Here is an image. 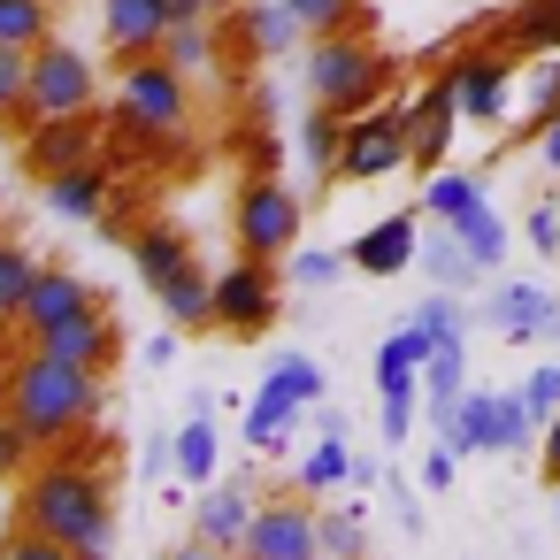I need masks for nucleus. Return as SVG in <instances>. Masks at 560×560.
Returning a JSON list of instances; mask_svg holds the SVG:
<instances>
[{
	"label": "nucleus",
	"instance_id": "1",
	"mask_svg": "<svg viewBox=\"0 0 560 560\" xmlns=\"http://www.w3.org/2000/svg\"><path fill=\"white\" fill-rule=\"evenodd\" d=\"M16 522L78 545V560H108L116 552V506H108V476L85 460V453H55L47 468L24 476V499H16Z\"/></svg>",
	"mask_w": 560,
	"mask_h": 560
},
{
	"label": "nucleus",
	"instance_id": "2",
	"mask_svg": "<svg viewBox=\"0 0 560 560\" xmlns=\"http://www.w3.org/2000/svg\"><path fill=\"white\" fill-rule=\"evenodd\" d=\"M0 407H9L39 445H70L101 415V369H78V361L32 346L24 361H9V376H0Z\"/></svg>",
	"mask_w": 560,
	"mask_h": 560
},
{
	"label": "nucleus",
	"instance_id": "3",
	"mask_svg": "<svg viewBox=\"0 0 560 560\" xmlns=\"http://www.w3.org/2000/svg\"><path fill=\"white\" fill-rule=\"evenodd\" d=\"M392 85V62L361 39V32H330V39H307V93L338 116H361L376 108V93Z\"/></svg>",
	"mask_w": 560,
	"mask_h": 560
},
{
	"label": "nucleus",
	"instance_id": "4",
	"mask_svg": "<svg viewBox=\"0 0 560 560\" xmlns=\"http://www.w3.org/2000/svg\"><path fill=\"white\" fill-rule=\"evenodd\" d=\"M300 223H307V208H300V192L284 177H246L238 200H231V238L254 261H292L300 254Z\"/></svg>",
	"mask_w": 560,
	"mask_h": 560
},
{
	"label": "nucleus",
	"instance_id": "5",
	"mask_svg": "<svg viewBox=\"0 0 560 560\" xmlns=\"http://www.w3.org/2000/svg\"><path fill=\"white\" fill-rule=\"evenodd\" d=\"M93 101H101V70H93L78 47L47 39V47H32V85H24V108H16L9 124L32 131V124H47V116H78V108H93Z\"/></svg>",
	"mask_w": 560,
	"mask_h": 560
},
{
	"label": "nucleus",
	"instance_id": "6",
	"mask_svg": "<svg viewBox=\"0 0 560 560\" xmlns=\"http://www.w3.org/2000/svg\"><path fill=\"white\" fill-rule=\"evenodd\" d=\"M116 101L162 139V154L177 147V131H185V116H192V101H185V70H177L170 55H139V62H124Z\"/></svg>",
	"mask_w": 560,
	"mask_h": 560
},
{
	"label": "nucleus",
	"instance_id": "7",
	"mask_svg": "<svg viewBox=\"0 0 560 560\" xmlns=\"http://www.w3.org/2000/svg\"><path fill=\"white\" fill-rule=\"evenodd\" d=\"M407 108H361L346 124V147H338V177L346 185H369V177H392L407 170Z\"/></svg>",
	"mask_w": 560,
	"mask_h": 560
},
{
	"label": "nucleus",
	"instance_id": "8",
	"mask_svg": "<svg viewBox=\"0 0 560 560\" xmlns=\"http://www.w3.org/2000/svg\"><path fill=\"white\" fill-rule=\"evenodd\" d=\"M238 560H323V514H315V499L300 491H284V499H261V514H254V529H246V552Z\"/></svg>",
	"mask_w": 560,
	"mask_h": 560
},
{
	"label": "nucleus",
	"instance_id": "9",
	"mask_svg": "<svg viewBox=\"0 0 560 560\" xmlns=\"http://www.w3.org/2000/svg\"><path fill=\"white\" fill-rule=\"evenodd\" d=\"M269 323H277V261L238 254V261L215 277V330H231V338H261Z\"/></svg>",
	"mask_w": 560,
	"mask_h": 560
},
{
	"label": "nucleus",
	"instance_id": "10",
	"mask_svg": "<svg viewBox=\"0 0 560 560\" xmlns=\"http://www.w3.org/2000/svg\"><path fill=\"white\" fill-rule=\"evenodd\" d=\"M101 131H108V116H101V108L47 116V124H32V131H24V170L47 185L55 170H78V162H93V154H101Z\"/></svg>",
	"mask_w": 560,
	"mask_h": 560
},
{
	"label": "nucleus",
	"instance_id": "11",
	"mask_svg": "<svg viewBox=\"0 0 560 560\" xmlns=\"http://www.w3.org/2000/svg\"><path fill=\"white\" fill-rule=\"evenodd\" d=\"M453 93H460V116L468 124H499L506 101H514V70H506V47H460L445 62Z\"/></svg>",
	"mask_w": 560,
	"mask_h": 560
},
{
	"label": "nucleus",
	"instance_id": "12",
	"mask_svg": "<svg viewBox=\"0 0 560 560\" xmlns=\"http://www.w3.org/2000/svg\"><path fill=\"white\" fill-rule=\"evenodd\" d=\"M101 307V292L78 277V269H39L32 277V292H24V315H16V330H24V346H39L47 330H62V323H78V315H93Z\"/></svg>",
	"mask_w": 560,
	"mask_h": 560
},
{
	"label": "nucleus",
	"instance_id": "13",
	"mask_svg": "<svg viewBox=\"0 0 560 560\" xmlns=\"http://www.w3.org/2000/svg\"><path fill=\"white\" fill-rule=\"evenodd\" d=\"M453 124H460V93H453V78L438 70L422 93H415V108H407V162L422 170V177H438V162H445V147H453Z\"/></svg>",
	"mask_w": 560,
	"mask_h": 560
},
{
	"label": "nucleus",
	"instance_id": "14",
	"mask_svg": "<svg viewBox=\"0 0 560 560\" xmlns=\"http://www.w3.org/2000/svg\"><path fill=\"white\" fill-rule=\"evenodd\" d=\"M101 39H108L116 62L162 55V39H170V9H162V0H108V9H101Z\"/></svg>",
	"mask_w": 560,
	"mask_h": 560
},
{
	"label": "nucleus",
	"instance_id": "15",
	"mask_svg": "<svg viewBox=\"0 0 560 560\" xmlns=\"http://www.w3.org/2000/svg\"><path fill=\"white\" fill-rule=\"evenodd\" d=\"M430 353H438V330L415 315L407 330H392L384 346H376V399H415V376L430 369Z\"/></svg>",
	"mask_w": 560,
	"mask_h": 560
},
{
	"label": "nucleus",
	"instance_id": "16",
	"mask_svg": "<svg viewBox=\"0 0 560 560\" xmlns=\"http://www.w3.org/2000/svg\"><path fill=\"white\" fill-rule=\"evenodd\" d=\"M223 24H231L223 39H238L254 62H261V55H292V39H307L300 16H292V0H238Z\"/></svg>",
	"mask_w": 560,
	"mask_h": 560
},
{
	"label": "nucleus",
	"instance_id": "17",
	"mask_svg": "<svg viewBox=\"0 0 560 560\" xmlns=\"http://www.w3.org/2000/svg\"><path fill=\"white\" fill-rule=\"evenodd\" d=\"M108 200H116V170H108V154H93V162L47 177V208H55L62 223H93Z\"/></svg>",
	"mask_w": 560,
	"mask_h": 560
},
{
	"label": "nucleus",
	"instance_id": "18",
	"mask_svg": "<svg viewBox=\"0 0 560 560\" xmlns=\"http://www.w3.org/2000/svg\"><path fill=\"white\" fill-rule=\"evenodd\" d=\"M47 353H62V361H78V369H116V353H124V330H116V307H93V315H78V323H62V330H47L39 338Z\"/></svg>",
	"mask_w": 560,
	"mask_h": 560
},
{
	"label": "nucleus",
	"instance_id": "19",
	"mask_svg": "<svg viewBox=\"0 0 560 560\" xmlns=\"http://www.w3.org/2000/svg\"><path fill=\"white\" fill-rule=\"evenodd\" d=\"M254 514H261L254 483H238V476H231V491H208V499L192 506V537H208V545H223V552H246Z\"/></svg>",
	"mask_w": 560,
	"mask_h": 560
},
{
	"label": "nucleus",
	"instance_id": "20",
	"mask_svg": "<svg viewBox=\"0 0 560 560\" xmlns=\"http://www.w3.org/2000/svg\"><path fill=\"white\" fill-rule=\"evenodd\" d=\"M415 254H422V231H415V215H384L376 231H361V238L346 246V261H353L361 277H399Z\"/></svg>",
	"mask_w": 560,
	"mask_h": 560
},
{
	"label": "nucleus",
	"instance_id": "21",
	"mask_svg": "<svg viewBox=\"0 0 560 560\" xmlns=\"http://www.w3.org/2000/svg\"><path fill=\"white\" fill-rule=\"evenodd\" d=\"M491 323H499V338H560V307L537 284H506L491 300Z\"/></svg>",
	"mask_w": 560,
	"mask_h": 560
},
{
	"label": "nucleus",
	"instance_id": "22",
	"mask_svg": "<svg viewBox=\"0 0 560 560\" xmlns=\"http://www.w3.org/2000/svg\"><path fill=\"white\" fill-rule=\"evenodd\" d=\"M154 300H162V315H170L177 330H215V277H208L200 261H185Z\"/></svg>",
	"mask_w": 560,
	"mask_h": 560
},
{
	"label": "nucleus",
	"instance_id": "23",
	"mask_svg": "<svg viewBox=\"0 0 560 560\" xmlns=\"http://www.w3.org/2000/svg\"><path fill=\"white\" fill-rule=\"evenodd\" d=\"M131 261H139L147 292H162V284L192 261V246H185V231H177V223H139V231H131Z\"/></svg>",
	"mask_w": 560,
	"mask_h": 560
},
{
	"label": "nucleus",
	"instance_id": "24",
	"mask_svg": "<svg viewBox=\"0 0 560 560\" xmlns=\"http://www.w3.org/2000/svg\"><path fill=\"white\" fill-rule=\"evenodd\" d=\"M300 407H307V399L292 392V376H284V369H269V376H261V399L246 407V445H261V453H269V445L292 430V415H300Z\"/></svg>",
	"mask_w": 560,
	"mask_h": 560
},
{
	"label": "nucleus",
	"instance_id": "25",
	"mask_svg": "<svg viewBox=\"0 0 560 560\" xmlns=\"http://www.w3.org/2000/svg\"><path fill=\"white\" fill-rule=\"evenodd\" d=\"M438 438L453 453H499V392H460V407Z\"/></svg>",
	"mask_w": 560,
	"mask_h": 560
},
{
	"label": "nucleus",
	"instance_id": "26",
	"mask_svg": "<svg viewBox=\"0 0 560 560\" xmlns=\"http://www.w3.org/2000/svg\"><path fill=\"white\" fill-rule=\"evenodd\" d=\"M422 392H430V415H438V430H445L453 407H460V392H468V353H460V338H438V353H430V369H422Z\"/></svg>",
	"mask_w": 560,
	"mask_h": 560
},
{
	"label": "nucleus",
	"instance_id": "27",
	"mask_svg": "<svg viewBox=\"0 0 560 560\" xmlns=\"http://www.w3.org/2000/svg\"><path fill=\"white\" fill-rule=\"evenodd\" d=\"M415 261H422V269H430V284H445V292L476 284V269H483V261L460 246V231H453V223H438V231L422 238V254H415Z\"/></svg>",
	"mask_w": 560,
	"mask_h": 560
},
{
	"label": "nucleus",
	"instance_id": "28",
	"mask_svg": "<svg viewBox=\"0 0 560 560\" xmlns=\"http://www.w3.org/2000/svg\"><path fill=\"white\" fill-rule=\"evenodd\" d=\"M506 55H560V0H522L506 16Z\"/></svg>",
	"mask_w": 560,
	"mask_h": 560
},
{
	"label": "nucleus",
	"instance_id": "29",
	"mask_svg": "<svg viewBox=\"0 0 560 560\" xmlns=\"http://www.w3.org/2000/svg\"><path fill=\"white\" fill-rule=\"evenodd\" d=\"M346 124L353 116H338V108H307V124H300V162L315 170V177H338V147H346Z\"/></svg>",
	"mask_w": 560,
	"mask_h": 560
},
{
	"label": "nucleus",
	"instance_id": "30",
	"mask_svg": "<svg viewBox=\"0 0 560 560\" xmlns=\"http://www.w3.org/2000/svg\"><path fill=\"white\" fill-rule=\"evenodd\" d=\"M307 499H323V491H346L353 483V453H346V430H323V445L300 460V476H292Z\"/></svg>",
	"mask_w": 560,
	"mask_h": 560
},
{
	"label": "nucleus",
	"instance_id": "31",
	"mask_svg": "<svg viewBox=\"0 0 560 560\" xmlns=\"http://www.w3.org/2000/svg\"><path fill=\"white\" fill-rule=\"evenodd\" d=\"M215 468H223V430H215L208 407H200V415L177 430V476H185V483H208Z\"/></svg>",
	"mask_w": 560,
	"mask_h": 560
},
{
	"label": "nucleus",
	"instance_id": "32",
	"mask_svg": "<svg viewBox=\"0 0 560 560\" xmlns=\"http://www.w3.org/2000/svg\"><path fill=\"white\" fill-rule=\"evenodd\" d=\"M55 39V0H0V47H47Z\"/></svg>",
	"mask_w": 560,
	"mask_h": 560
},
{
	"label": "nucleus",
	"instance_id": "33",
	"mask_svg": "<svg viewBox=\"0 0 560 560\" xmlns=\"http://www.w3.org/2000/svg\"><path fill=\"white\" fill-rule=\"evenodd\" d=\"M32 277H39V254L24 246V238H0V315H24V292H32Z\"/></svg>",
	"mask_w": 560,
	"mask_h": 560
},
{
	"label": "nucleus",
	"instance_id": "34",
	"mask_svg": "<svg viewBox=\"0 0 560 560\" xmlns=\"http://www.w3.org/2000/svg\"><path fill=\"white\" fill-rule=\"evenodd\" d=\"M292 16L307 39H330V32H361L369 24V0H292Z\"/></svg>",
	"mask_w": 560,
	"mask_h": 560
},
{
	"label": "nucleus",
	"instance_id": "35",
	"mask_svg": "<svg viewBox=\"0 0 560 560\" xmlns=\"http://www.w3.org/2000/svg\"><path fill=\"white\" fill-rule=\"evenodd\" d=\"M453 231H460V246H468L483 269H499V254H506V223L491 215V200H476L468 215H453Z\"/></svg>",
	"mask_w": 560,
	"mask_h": 560
},
{
	"label": "nucleus",
	"instance_id": "36",
	"mask_svg": "<svg viewBox=\"0 0 560 560\" xmlns=\"http://www.w3.org/2000/svg\"><path fill=\"white\" fill-rule=\"evenodd\" d=\"M476 200H483V185H476V177H445V170H438V177H430V192H422V215H430V223H453V215H468Z\"/></svg>",
	"mask_w": 560,
	"mask_h": 560
},
{
	"label": "nucleus",
	"instance_id": "37",
	"mask_svg": "<svg viewBox=\"0 0 560 560\" xmlns=\"http://www.w3.org/2000/svg\"><path fill=\"white\" fill-rule=\"evenodd\" d=\"M162 55L185 70V78H200L208 62H215V32L208 24H170V39H162Z\"/></svg>",
	"mask_w": 560,
	"mask_h": 560
},
{
	"label": "nucleus",
	"instance_id": "38",
	"mask_svg": "<svg viewBox=\"0 0 560 560\" xmlns=\"http://www.w3.org/2000/svg\"><path fill=\"white\" fill-rule=\"evenodd\" d=\"M32 453H39V438H32L9 407H0V483H24V476H32Z\"/></svg>",
	"mask_w": 560,
	"mask_h": 560
},
{
	"label": "nucleus",
	"instance_id": "39",
	"mask_svg": "<svg viewBox=\"0 0 560 560\" xmlns=\"http://www.w3.org/2000/svg\"><path fill=\"white\" fill-rule=\"evenodd\" d=\"M353 552H361V499L323 514V560H353Z\"/></svg>",
	"mask_w": 560,
	"mask_h": 560
},
{
	"label": "nucleus",
	"instance_id": "40",
	"mask_svg": "<svg viewBox=\"0 0 560 560\" xmlns=\"http://www.w3.org/2000/svg\"><path fill=\"white\" fill-rule=\"evenodd\" d=\"M552 116H560V55L545 70H529V131H545Z\"/></svg>",
	"mask_w": 560,
	"mask_h": 560
},
{
	"label": "nucleus",
	"instance_id": "41",
	"mask_svg": "<svg viewBox=\"0 0 560 560\" xmlns=\"http://www.w3.org/2000/svg\"><path fill=\"white\" fill-rule=\"evenodd\" d=\"M24 85H32V55L24 47H0V116L24 108Z\"/></svg>",
	"mask_w": 560,
	"mask_h": 560
},
{
	"label": "nucleus",
	"instance_id": "42",
	"mask_svg": "<svg viewBox=\"0 0 560 560\" xmlns=\"http://www.w3.org/2000/svg\"><path fill=\"white\" fill-rule=\"evenodd\" d=\"M9 560H78V545H62V537H47V529H32V522H16Z\"/></svg>",
	"mask_w": 560,
	"mask_h": 560
},
{
	"label": "nucleus",
	"instance_id": "43",
	"mask_svg": "<svg viewBox=\"0 0 560 560\" xmlns=\"http://www.w3.org/2000/svg\"><path fill=\"white\" fill-rule=\"evenodd\" d=\"M338 269H353L346 254H292V284H307V292H323V284H338Z\"/></svg>",
	"mask_w": 560,
	"mask_h": 560
},
{
	"label": "nucleus",
	"instance_id": "44",
	"mask_svg": "<svg viewBox=\"0 0 560 560\" xmlns=\"http://www.w3.org/2000/svg\"><path fill=\"white\" fill-rule=\"evenodd\" d=\"M522 399H529V415H537V422H552V415H560V361H545V369H529V384H522Z\"/></svg>",
	"mask_w": 560,
	"mask_h": 560
},
{
	"label": "nucleus",
	"instance_id": "45",
	"mask_svg": "<svg viewBox=\"0 0 560 560\" xmlns=\"http://www.w3.org/2000/svg\"><path fill=\"white\" fill-rule=\"evenodd\" d=\"M415 315H422V323H430V330H438V338H460V300H453V292H445V284H438V292H430V300H422V307H415Z\"/></svg>",
	"mask_w": 560,
	"mask_h": 560
},
{
	"label": "nucleus",
	"instance_id": "46",
	"mask_svg": "<svg viewBox=\"0 0 560 560\" xmlns=\"http://www.w3.org/2000/svg\"><path fill=\"white\" fill-rule=\"evenodd\" d=\"M277 162H284V139H277V131H254V139H246V170H254V177H277Z\"/></svg>",
	"mask_w": 560,
	"mask_h": 560
},
{
	"label": "nucleus",
	"instance_id": "47",
	"mask_svg": "<svg viewBox=\"0 0 560 560\" xmlns=\"http://www.w3.org/2000/svg\"><path fill=\"white\" fill-rule=\"evenodd\" d=\"M529 246L537 254H560V208H529Z\"/></svg>",
	"mask_w": 560,
	"mask_h": 560
},
{
	"label": "nucleus",
	"instance_id": "48",
	"mask_svg": "<svg viewBox=\"0 0 560 560\" xmlns=\"http://www.w3.org/2000/svg\"><path fill=\"white\" fill-rule=\"evenodd\" d=\"M407 430H415V399H384V438L399 445Z\"/></svg>",
	"mask_w": 560,
	"mask_h": 560
},
{
	"label": "nucleus",
	"instance_id": "49",
	"mask_svg": "<svg viewBox=\"0 0 560 560\" xmlns=\"http://www.w3.org/2000/svg\"><path fill=\"white\" fill-rule=\"evenodd\" d=\"M453 460H460V453H453V445H438V453L422 460V483H430V491H445V483H453Z\"/></svg>",
	"mask_w": 560,
	"mask_h": 560
},
{
	"label": "nucleus",
	"instance_id": "50",
	"mask_svg": "<svg viewBox=\"0 0 560 560\" xmlns=\"http://www.w3.org/2000/svg\"><path fill=\"white\" fill-rule=\"evenodd\" d=\"M537 453H545V476H552V483H560V415H552V422H545V430H537Z\"/></svg>",
	"mask_w": 560,
	"mask_h": 560
},
{
	"label": "nucleus",
	"instance_id": "51",
	"mask_svg": "<svg viewBox=\"0 0 560 560\" xmlns=\"http://www.w3.org/2000/svg\"><path fill=\"white\" fill-rule=\"evenodd\" d=\"M162 560H238V552H223V545H208V537H192V545H177V552H162Z\"/></svg>",
	"mask_w": 560,
	"mask_h": 560
},
{
	"label": "nucleus",
	"instance_id": "52",
	"mask_svg": "<svg viewBox=\"0 0 560 560\" xmlns=\"http://www.w3.org/2000/svg\"><path fill=\"white\" fill-rule=\"evenodd\" d=\"M147 361H154V369H170V361H177V323H170L162 338H147Z\"/></svg>",
	"mask_w": 560,
	"mask_h": 560
},
{
	"label": "nucleus",
	"instance_id": "53",
	"mask_svg": "<svg viewBox=\"0 0 560 560\" xmlns=\"http://www.w3.org/2000/svg\"><path fill=\"white\" fill-rule=\"evenodd\" d=\"M537 154H545V170H560V116L537 131Z\"/></svg>",
	"mask_w": 560,
	"mask_h": 560
},
{
	"label": "nucleus",
	"instance_id": "54",
	"mask_svg": "<svg viewBox=\"0 0 560 560\" xmlns=\"http://www.w3.org/2000/svg\"><path fill=\"white\" fill-rule=\"evenodd\" d=\"M200 9H208V16H231V9H238V0H200Z\"/></svg>",
	"mask_w": 560,
	"mask_h": 560
},
{
	"label": "nucleus",
	"instance_id": "55",
	"mask_svg": "<svg viewBox=\"0 0 560 560\" xmlns=\"http://www.w3.org/2000/svg\"><path fill=\"white\" fill-rule=\"evenodd\" d=\"M9 330H16V323H9V315H0V353H9Z\"/></svg>",
	"mask_w": 560,
	"mask_h": 560
},
{
	"label": "nucleus",
	"instance_id": "56",
	"mask_svg": "<svg viewBox=\"0 0 560 560\" xmlns=\"http://www.w3.org/2000/svg\"><path fill=\"white\" fill-rule=\"evenodd\" d=\"M552 514H560V483H552Z\"/></svg>",
	"mask_w": 560,
	"mask_h": 560
},
{
	"label": "nucleus",
	"instance_id": "57",
	"mask_svg": "<svg viewBox=\"0 0 560 560\" xmlns=\"http://www.w3.org/2000/svg\"><path fill=\"white\" fill-rule=\"evenodd\" d=\"M0 560H9V537H0Z\"/></svg>",
	"mask_w": 560,
	"mask_h": 560
},
{
	"label": "nucleus",
	"instance_id": "58",
	"mask_svg": "<svg viewBox=\"0 0 560 560\" xmlns=\"http://www.w3.org/2000/svg\"><path fill=\"white\" fill-rule=\"evenodd\" d=\"M0 376H9V353H0Z\"/></svg>",
	"mask_w": 560,
	"mask_h": 560
},
{
	"label": "nucleus",
	"instance_id": "59",
	"mask_svg": "<svg viewBox=\"0 0 560 560\" xmlns=\"http://www.w3.org/2000/svg\"><path fill=\"white\" fill-rule=\"evenodd\" d=\"M0 208H9V192H0Z\"/></svg>",
	"mask_w": 560,
	"mask_h": 560
},
{
	"label": "nucleus",
	"instance_id": "60",
	"mask_svg": "<svg viewBox=\"0 0 560 560\" xmlns=\"http://www.w3.org/2000/svg\"><path fill=\"white\" fill-rule=\"evenodd\" d=\"M0 124H9V116H0Z\"/></svg>",
	"mask_w": 560,
	"mask_h": 560
}]
</instances>
